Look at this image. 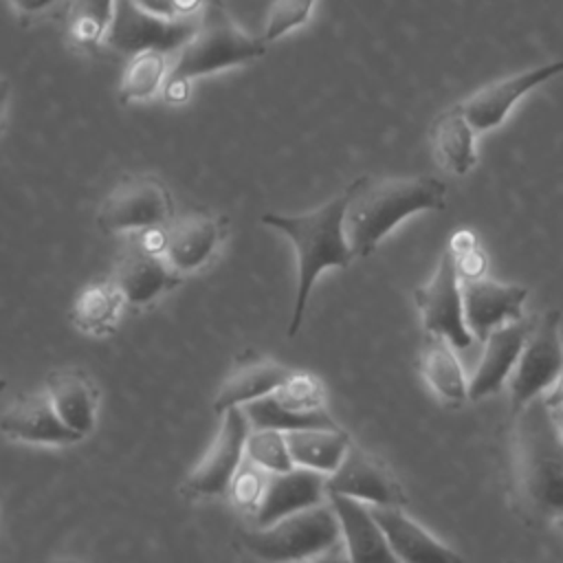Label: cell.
<instances>
[{"mask_svg": "<svg viewBox=\"0 0 563 563\" xmlns=\"http://www.w3.org/2000/svg\"><path fill=\"white\" fill-rule=\"evenodd\" d=\"M350 185L332 200L306 213H264L262 222L284 233L297 253V290L286 334L295 336L301 328L308 299L317 277L328 268H347L354 251L345 235V207Z\"/></svg>", "mask_w": 563, "mask_h": 563, "instance_id": "obj_3", "label": "cell"}, {"mask_svg": "<svg viewBox=\"0 0 563 563\" xmlns=\"http://www.w3.org/2000/svg\"><path fill=\"white\" fill-rule=\"evenodd\" d=\"M172 55L163 51H143L128 57L119 81V101L134 103L154 97L167 79Z\"/></svg>", "mask_w": 563, "mask_h": 563, "instance_id": "obj_28", "label": "cell"}, {"mask_svg": "<svg viewBox=\"0 0 563 563\" xmlns=\"http://www.w3.org/2000/svg\"><path fill=\"white\" fill-rule=\"evenodd\" d=\"M251 431V422L242 407H231L222 413V424L198 462V466L189 473L183 484V495L194 499H209L224 495L238 477L246 435Z\"/></svg>", "mask_w": 563, "mask_h": 563, "instance_id": "obj_10", "label": "cell"}, {"mask_svg": "<svg viewBox=\"0 0 563 563\" xmlns=\"http://www.w3.org/2000/svg\"><path fill=\"white\" fill-rule=\"evenodd\" d=\"M275 394L286 400L288 405L301 407V409H317L323 407V385L319 378L306 372H295L286 378V383L275 389Z\"/></svg>", "mask_w": 563, "mask_h": 563, "instance_id": "obj_32", "label": "cell"}, {"mask_svg": "<svg viewBox=\"0 0 563 563\" xmlns=\"http://www.w3.org/2000/svg\"><path fill=\"white\" fill-rule=\"evenodd\" d=\"M561 73H563L561 59L548 62V64H541V66H534L528 70H519L515 75H508V77H501L497 81L482 86L479 90L468 95L460 103V108L475 132L495 130L497 125L504 123V119L508 117L512 106L523 95H528L537 86L554 79Z\"/></svg>", "mask_w": 563, "mask_h": 563, "instance_id": "obj_12", "label": "cell"}, {"mask_svg": "<svg viewBox=\"0 0 563 563\" xmlns=\"http://www.w3.org/2000/svg\"><path fill=\"white\" fill-rule=\"evenodd\" d=\"M341 543V526L332 504L292 512L271 526L242 530L240 548L262 561H306Z\"/></svg>", "mask_w": 563, "mask_h": 563, "instance_id": "obj_5", "label": "cell"}, {"mask_svg": "<svg viewBox=\"0 0 563 563\" xmlns=\"http://www.w3.org/2000/svg\"><path fill=\"white\" fill-rule=\"evenodd\" d=\"M200 4H202V15L200 18L216 15V13H227L224 0H200Z\"/></svg>", "mask_w": 563, "mask_h": 563, "instance_id": "obj_36", "label": "cell"}, {"mask_svg": "<svg viewBox=\"0 0 563 563\" xmlns=\"http://www.w3.org/2000/svg\"><path fill=\"white\" fill-rule=\"evenodd\" d=\"M317 0H273L264 20L262 37L273 44L290 31L303 26L314 9Z\"/></svg>", "mask_w": 563, "mask_h": 563, "instance_id": "obj_31", "label": "cell"}, {"mask_svg": "<svg viewBox=\"0 0 563 563\" xmlns=\"http://www.w3.org/2000/svg\"><path fill=\"white\" fill-rule=\"evenodd\" d=\"M413 299L427 332L449 339L455 350H464L473 343V334L464 321L462 277L451 246L440 255L431 279L413 290Z\"/></svg>", "mask_w": 563, "mask_h": 563, "instance_id": "obj_9", "label": "cell"}, {"mask_svg": "<svg viewBox=\"0 0 563 563\" xmlns=\"http://www.w3.org/2000/svg\"><path fill=\"white\" fill-rule=\"evenodd\" d=\"M563 369L561 312L545 310L532 317L530 332L523 341L515 369L508 378L512 416L532 398L541 396Z\"/></svg>", "mask_w": 563, "mask_h": 563, "instance_id": "obj_6", "label": "cell"}, {"mask_svg": "<svg viewBox=\"0 0 563 563\" xmlns=\"http://www.w3.org/2000/svg\"><path fill=\"white\" fill-rule=\"evenodd\" d=\"M0 495H2V493H0Z\"/></svg>", "mask_w": 563, "mask_h": 563, "instance_id": "obj_41", "label": "cell"}, {"mask_svg": "<svg viewBox=\"0 0 563 563\" xmlns=\"http://www.w3.org/2000/svg\"><path fill=\"white\" fill-rule=\"evenodd\" d=\"M9 95H11V84H9V79L0 77V121L4 117V110H7V103H9Z\"/></svg>", "mask_w": 563, "mask_h": 563, "instance_id": "obj_37", "label": "cell"}, {"mask_svg": "<svg viewBox=\"0 0 563 563\" xmlns=\"http://www.w3.org/2000/svg\"><path fill=\"white\" fill-rule=\"evenodd\" d=\"M117 0H68L66 24L75 44L95 48L103 44Z\"/></svg>", "mask_w": 563, "mask_h": 563, "instance_id": "obj_29", "label": "cell"}, {"mask_svg": "<svg viewBox=\"0 0 563 563\" xmlns=\"http://www.w3.org/2000/svg\"><path fill=\"white\" fill-rule=\"evenodd\" d=\"M150 13L163 18H200L202 4L200 0H134Z\"/></svg>", "mask_w": 563, "mask_h": 563, "instance_id": "obj_33", "label": "cell"}, {"mask_svg": "<svg viewBox=\"0 0 563 563\" xmlns=\"http://www.w3.org/2000/svg\"><path fill=\"white\" fill-rule=\"evenodd\" d=\"M18 13H22V15H40V13H44V11H51V9H55L59 2H64V0H7Z\"/></svg>", "mask_w": 563, "mask_h": 563, "instance_id": "obj_34", "label": "cell"}, {"mask_svg": "<svg viewBox=\"0 0 563 563\" xmlns=\"http://www.w3.org/2000/svg\"><path fill=\"white\" fill-rule=\"evenodd\" d=\"M541 396H543V400H545L548 407H559V405H563V369L559 372V376L554 378V383H552Z\"/></svg>", "mask_w": 563, "mask_h": 563, "instance_id": "obj_35", "label": "cell"}, {"mask_svg": "<svg viewBox=\"0 0 563 563\" xmlns=\"http://www.w3.org/2000/svg\"><path fill=\"white\" fill-rule=\"evenodd\" d=\"M57 416L70 427L75 433L86 438L97 424L99 409V389L90 380V376L81 369L64 367L53 369L46 376V387Z\"/></svg>", "mask_w": 563, "mask_h": 563, "instance_id": "obj_20", "label": "cell"}, {"mask_svg": "<svg viewBox=\"0 0 563 563\" xmlns=\"http://www.w3.org/2000/svg\"><path fill=\"white\" fill-rule=\"evenodd\" d=\"M325 490L361 499L372 506H405L407 493L396 475L358 444L350 442L341 464L325 475Z\"/></svg>", "mask_w": 563, "mask_h": 563, "instance_id": "obj_11", "label": "cell"}, {"mask_svg": "<svg viewBox=\"0 0 563 563\" xmlns=\"http://www.w3.org/2000/svg\"><path fill=\"white\" fill-rule=\"evenodd\" d=\"M328 499L325 475L306 466H292L282 473H266L260 497L251 508V526H271L292 512L317 506Z\"/></svg>", "mask_w": 563, "mask_h": 563, "instance_id": "obj_13", "label": "cell"}, {"mask_svg": "<svg viewBox=\"0 0 563 563\" xmlns=\"http://www.w3.org/2000/svg\"><path fill=\"white\" fill-rule=\"evenodd\" d=\"M121 306H125V303H123L121 292L117 290L112 277L90 282L77 295L73 310H70V321L81 332L101 336V334H108L114 330Z\"/></svg>", "mask_w": 563, "mask_h": 563, "instance_id": "obj_26", "label": "cell"}, {"mask_svg": "<svg viewBox=\"0 0 563 563\" xmlns=\"http://www.w3.org/2000/svg\"><path fill=\"white\" fill-rule=\"evenodd\" d=\"M528 288L486 277H462L464 321L473 339L484 341L495 328L521 319Z\"/></svg>", "mask_w": 563, "mask_h": 563, "instance_id": "obj_15", "label": "cell"}, {"mask_svg": "<svg viewBox=\"0 0 563 563\" xmlns=\"http://www.w3.org/2000/svg\"><path fill=\"white\" fill-rule=\"evenodd\" d=\"M222 240V222L207 211H187L174 216L163 229L161 253L180 275L202 268Z\"/></svg>", "mask_w": 563, "mask_h": 563, "instance_id": "obj_16", "label": "cell"}, {"mask_svg": "<svg viewBox=\"0 0 563 563\" xmlns=\"http://www.w3.org/2000/svg\"><path fill=\"white\" fill-rule=\"evenodd\" d=\"M446 185L433 176H361L350 183L345 235L354 257H367L405 218L420 211H442Z\"/></svg>", "mask_w": 563, "mask_h": 563, "instance_id": "obj_2", "label": "cell"}, {"mask_svg": "<svg viewBox=\"0 0 563 563\" xmlns=\"http://www.w3.org/2000/svg\"><path fill=\"white\" fill-rule=\"evenodd\" d=\"M286 442L290 457L297 466H306L323 475H330L341 464L352 440L347 431H343L341 427H310L286 431Z\"/></svg>", "mask_w": 563, "mask_h": 563, "instance_id": "obj_25", "label": "cell"}, {"mask_svg": "<svg viewBox=\"0 0 563 563\" xmlns=\"http://www.w3.org/2000/svg\"><path fill=\"white\" fill-rule=\"evenodd\" d=\"M290 374L292 369L277 361L262 358L255 354H244L238 358L235 367L229 372L227 380L222 383L213 400V411L224 413L231 407H242L255 398L273 394L286 383Z\"/></svg>", "mask_w": 563, "mask_h": 563, "instance_id": "obj_21", "label": "cell"}, {"mask_svg": "<svg viewBox=\"0 0 563 563\" xmlns=\"http://www.w3.org/2000/svg\"><path fill=\"white\" fill-rule=\"evenodd\" d=\"M372 506V504H369ZM372 512L396 561H457L460 554L440 543L420 523L405 515L402 506H372Z\"/></svg>", "mask_w": 563, "mask_h": 563, "instance_id": "obj_22", "label": "cell"}, {"mask_svg": "<svg viewBox=\"0 0 563 563\" xmlns=\"http://www.w3.org/2000/svg\"><path fill=\"white\" fill-rule=\"evenodd\" d=\"M200 18H163L145 11L134 0H117L103 48L132 57L143 51L174 55L196 31Z\"/></svg>", "mask_w": 563, "mask_h": 563, "instance_id": "obj_7", "label": "cell"}, {"mask_svg": "<svg viewBox=\"0 0 563 563\" xmlns=\"http://www.w3.org/2000/svg\"><path fill=\"white\" fill-rule=\"evenodd\" d=\"M532 317H521L495 328L484 339L482 361L468 380V400H482L497 394L510 378L523 341L530 332Z\"/></svg>", "mask_w": 563, "mask_h": 563, "instance_id": "obj_18", "label": "cell"}, {"mask_svg": "<svg viewBox=\"0 0 563 563\" xmlns=\"http://www.w3.org/2000/svg\"><path fill=\"white\" fill-rule=\"evenodd\" d=\"M550 409H552V416H554V422H556L559 431L563 433V405H559V407H550Z\"/></svg>", "mask_w": 563, "mask_h": 563, "instance_id": "obj_38", "label": "cell"}, {"mask_svg": "<svg viewBox=\"0 0 563 563\" xmlns=\"http://www.w3.org/2000/svg\"><path fill=\"white\" fill-rule=\"evenodd\" d=\"M512 420L517 506L532 523H559L563 519V433L543 396L526 402Z\"/></svg>", "mask_w": 563, "mask_h": 563, "instance_id": "obj_1", "label": "cell"}, {"mask_svg": "<svg viewBox=\"0 0 563 563\" xmlns=\"http://www.w3.org/2000/svg\"><path fill=\"white\" fill-rule=\"evenodd\" d=\"M0 431L18 442L29 444H73L81 440L64 420L57 416L46 391H24L0 416Z\"/></svg>", "mask_w": 563, "mask_h": 563, "instance_id": "obj_17", "label": "cell"}, {"mask_svg": "<svg viewBox=\"0 0 563 563\" xmlns=\"http://www.w3.org/2000/svg\"><path fill=\"white\" fill-rule=\"evenodd\" d=\"M328 501L336 512L341 541L352 561H396L372 506L341 493H328Z\"/></svg>", "mask_w": 563, "mask_h": 563, "instance_id": "obj_19", "label": "cell"}, {"mask_svg": "<svg viewBox=\"0 0 563 563\" xmlns=\"http://www.w3.org/2000/svg\"><path fill=\"white\" fill-rule=\"evenodd\" d=\"M4 389H7V380L0 376V396L4 394Z\"/></svg>", "mask_w": 563, "mask_h": 563, "instance_id": "obj_39", "label": "cell"}, {"mask_svg": "<svg viewBox=\"0 0 563 563\" xmlns=\"http://www.w3.org/2000/svg\"><path fill=\"white\" fill-rule=\"evenodd\" d=\"M183 275L169 266L161 251H154L141 242L130 244L121 255L112 273V282L121 292L125 306L143 308L161 299L165 292L180 284Z\"/></svg>", "mask_w": 563, "mask_h": 563, "instance_id": "obj_14", "label": "cell"}, {"mask_svg": "<svg viewBox=\"0 0 563 563\" xmlns=\"http://www.w3.org/2000/svg\"><path fill=\"white\" fill-rule=\"evenodd\" d=\"M242 409L251 427L279 429V431H295V429H310V427H328V429L339 427L334 418L325 411V407L301 409V407L288 405L275 391L242 405Z\"/></svg>", "mask_w": 563, "mask_h": 563, "instance_id": "obj_27", "label": "cell"}, {"mask_svg": "<svg viewBox=\"0 0 563 563\" xmlns=\"http://www.w3.org/2000/svg\"><path fill=\"white\" fill-rule=\"evenodd\" d=\"M176 216L169 189L154 176H134L119 183L97 211V227L103 233L156 231Z\"/></svg>", "mask_w": 563, "mask_h": 563, "instance_id": "obj_8", "label": "cell"}, {"mask_svg": "<svg viewBox=\"0 0 563 563\" xmlns=\"http://www.w3.org/2000/svg\"><path fill=\"white\" fill-rule=\"evenodd\" d=\"M420 372L435 396L451 405L468 400V380L455 354V345L440 336L427 332L420 350Z\"/></svg>", "mask_w": 563, "mask_h": 563, "instance_id": "obj_24", "label": "cell"}, {"mask_svg": "<svg viewBox=\"0 0 563 563\" xmlns=\"http://www.w3.org/2000/svg\"><path fill=\"white\" fill-rule=\"evenodd\" d=\"M266 48L268 42L238 26L229 11L205 15L198 20L191 37L172 55L163 95L169 103H183L194 79L251 64L264 57Z\"/></svg>", "mask_w": 563, "mask_h": 563, "instance_id": "obj_4", "label": "cell"}, {"mask_svg": "<svg viewBox=\"0 0 563 563\" xmlns=\"http://www.w3.org/2000/svg\"><path fill=\"white\" fill-rule=\"evenodd\" d=\"M244 455L264 475L266 473H282V471H288V468L295 466V462L290 457V451H288L286 431H279V429L253 427L246 435Z\"/></svg>", "mask_w": 563, "mask_h": 563, "instance_id": "obj_30", "label": "cell"}, {"mask_svg": "<svg viewBox=\"0 0 563 563\" xmlns=\"http://www.w3.org/2000/svg\"><path fill=\"white\" fill-rule=\"evenodd\" d=\"M556 526H559V528H561V530H563V519H561V521H559V523H556Z\"/></svg>", "mask_w": 563, "mask_h": 563, "instance_id": "obj_40", "label": "cell"}, {"mask_svg": "<svg viewBox=\"0 0 563 563\" xmlns=\"http://www.w3.org/2000/svg\"><path fill=\"white\" fill-rule=\"evenodd\" d=\"M475 130L466 121L460 103L440 112L429 130V141L435 161L453 176L468 174L477 163Z\"/></svg>", "mask_w": 563, "mask_h": 563, "instance_id": "obj_23", "label": "cell"}]
</instances>
